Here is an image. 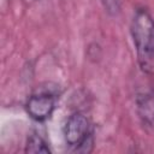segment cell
<instances>
[{"mask_svg": "<svg viewBox=\"0 0 154 154\" xmlns=\"http://www.w3.org/2000/svg\"><path fill=\"white\" fill-rule=\"evenodd\" d=\"M25 153H51L47 142L36 134L29 136L25 144Z\"/></svg>", "mask_w": 154, "mask_h": 154, "instance_id": "cell-5", "label": "cell"}, {"mask_svg": "<svg viewBox=\"0 0 154 154\" xmlns=\"http://www.w3.org/2000/svg\"><path fill=\"white\" fill-rule=\"evenodd\" d=\"M130 32L140 69L154 76V19L146 8H138L131 20Z\"/></svg>", "mask_w": 154, "mask_h": 154, "instance_id": "cell-1", "label": "cell"}, {"mask_svg": "<svg viewBox=\"0 0 154 154\" xmlns=\"http://www.w3.org/2000/svg\"><path fill=\"white\" fill-rule=\"evenodd\" d=\"M137 112L143 123L154 124V91H147L137 96Z\"/></svg>", "mask_w": 154, "mask_h": 154, "instance_id": "cell-4", "label": "cell"}, {"mask_svg": "<svg viewBox=\"0 0 154 154\" xmlns=\"http://www.w3.org/2000/svg\"><path fill=\"white\" fill-rule=\"evenodd\" d=\"M64 138L71 150L90 153L94 148V135L88 118L82 113H73L64 125Z\"/></svg>", "mask_w": 154, "mask_h": 154, "instance_id": "cell-2", "label": "cell"}, {"mask_svg": "<svg viewBox=\"0 0 154 154\" xmlns=\"http://www.w3.org/2000/svg\"><path fill=\"white\" fill-rule=\"evenodd\" d=\"M25 108L32 119L43 122L52 116L55 108V96L47 91L35 93L28 99Z\"/></svg>", "mask_w": 154, "mask_h": 154, "instance_id": "cell-3", "label": "cell"}]
</instances>
